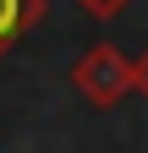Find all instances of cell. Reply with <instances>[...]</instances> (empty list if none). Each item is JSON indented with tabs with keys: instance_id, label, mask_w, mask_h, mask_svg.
<instances>
[{
	"instance_id": "1",
	"label": "cell",
	"mask_w": 148,
	"mask_h": 153,
	"mask_svg": "<svg viewBox=\"0 0 148 153\" xmlns=\"http://www.w3.org/2000/svg\"><path fill=\"white\" fill-rule=\"evenodd\" d=\"M71 88H77L93 109H115L126 93H132V55L115 49V44L82 49V60L71 66Z\"/></svg>"
},
{
	"instance_id": "2",
	"label": "cell",
	"mask_w": 148,
	"mask_h": 153,
	"mask_svg": "<svg viewBox=\"0 0 148 153\" xmlns=\"http://www.w3.org/2000/svg\"><path fill=\"white\" fill-rule=\"evenodd\" d=\"M44 16H49V0H0V60L11 55L16 38L44 27Z\"/></svg>"
},
{
	"instance_id": "3",
	"label": "cell",
	"mask_w": 148,
	"mask_h": 153,
	"mask_svg": "<svg viewBox=\"0 0 148 153\" xmlns=\"http://www.w3.org/2000/svg\"><path fill=\"white\" fill-rule=\"evenodd\" d=\"M132 93H137V99H148V49L132 55Z\"/></svg>"
},
{
	"instance_id": "4",
	"label": "cell",
	"mask_w": 148,
	"mask_h": 153,
	"mask_svg": "<svg viewBox=\"0 0 148 153\" xmlns=\"http://www.w3.org/2000/svg\"><path fill=\"white\" fill-rule=\"evenodd\" d=\"M77 6H82L88 16H99V22H110V16H115V11L126 6V0H77Z\"/></svg>"
}]
</instances>
